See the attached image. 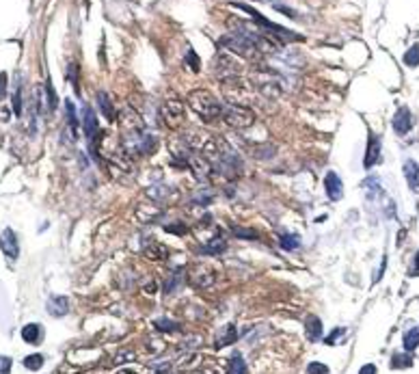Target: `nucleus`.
<instances>
[{"mask_svg":"<svg viewBox=\"0 0 419 374\" xmlns=\"http://www.w3.org/2000/svg\"><path fill=\"white\" fill-rule=\"evenodd\" d=\"M218 45L222 50H229V52H233V54L246 58V61H259V58H264L261 52L257 50V45H255V41L248 37L246 30L227 32V35H222L218 39Z\"/></svg>","mask_w":419,"mask_h":374,"instance_id":"1","label":"nucleus"},{"mask_svg":"<svg viewBox=\"0 0 419 374\" xmlns=\"http://www.w3.org/2000/svg\"><path fill=\"white\" fill-rule=\"evenodd\" d=\"M188 106L206 121H216V119H220V115H222V104L218 102V97L214 93H210L208 89L191 91V95H188Z\"/></svg>","mask_w":419,"mask_h":374,"instance_id":"2","label":"nucleus"},{"mask_svg":"<svg viewBox=\"0 0 419 374\" xmlns=\"http://www.w3.org/2000/svg\"><path fill=\"white\" fill-rule=\"evenodd\" d=\"M251 82L268 97H277L283 93V78L274 69L268 67V65H257L251 71Z\"/></svg>","mask_w":419,"mask_h":374,"instance_id":"3","label":"nucleus"},{"mask_svg":"<svg viewBox=\"0 0 419 374\" xmlns=\"http://www.w3.org/2000/svg\"><path fill=\"white\" fill-rule=\"evenodd\" d=\"M220 119L231 126L235 130H246L255 123V113L248 106H242V104H222V115Z\"/></svg>","mask_w":419,"mask_h":374,"instance_id":"4","label":"nucleus"},{"mask_svg":"<svg viewBox=\"0 0 419 374\" xmlns=\"http://www.w3.org/2000/svg\"><path fill=\"white\" fill-rule=\"evenodd\" d=\"M214 76L218 78L220 82H225V80H231V78H240L242 76V67H240V63L235 61V58H231V54L229 52H218L214 58Z\"/></svg>","mask_w":419,"mask_h":374,"instance_id":"5","label":"nucleus"},{"mask_svg":"<svg viewBox=\"0 0 419 374\" xmlns=\"http://www.w3.org/2000/svg\"><path fill=\"white\" fill-rule=\"evenodd\" d=\"M222 93H225L229 104H244L251 100V84H248L244 78H231V80L222 82Z\"/></svg>","mask_w":419,"mask_h":374,"instance_id":"6","label":"nucleus"},{"mask_svg":"<svg viewBox=\"0 0 419 374\" xmlns=\"http://www.w3.org/2000/svg\"><path fill=\"white\" fill-rule=\"evenodd\" d=\"M160 115L169 128H180L184 121V104L180 102V97H167L160 106Z\"/></svg>","mask_w":419,"mask_h":374,"instance_id":"7","label":"nucleus"},{"mask_svg":"<svg viewBox=\"0 0 419 374\" xmlns=\"http://www.w3.org/2000/svg\"><path fill=\"white\" fill-rule=\"evenodd\" d=\"M82 126H84V134H87L91 154L97 158V145H100V126H97V119H95L93 108L84 106V110H82Z\"/></svg>","mask_w":419,"mask_h":374,"instance_id":"8","label":"nucleus"},{"mask_svg":"<svg viewBox=\"0 0 419 374\" xmlns=\"http://www.w3.org/2000/svg\"><path fill=\"white\" fill-rule=\"evenodd\" d=\"M0 249H2V253L6 255V260H17L19 255V240L15 232H13L11 227H4L2 234H0Z\"/></svg>","mask_w":419,"mask_h":374,"instance_id":"9","label":"nucleus"},{"mask_svg":"<svg viewBox=\"0 0 419 374\" xmlns=\"http://www.w3.org/2000/svg\"><path fill=\"white\" fill-rule=\"evenodd\" d=\"M324 188H326V197L331 201H339L344 197V184L339 180V175L335 171H329L324 178Z\"/></svg>","mask_w":419,"mask_h":374,"instance_id":"10","label":"nucleus"},{"mask_svg":"<svg viewBox=\"0 0 419 374\" xmlns=\"http://www.w3.org/2000/svg\"><path fill=\"white\" fill-rule=\"evenodd\" d=\"M411 128H413V115H411V110L407 106L398 108L396 115H394V130H396V134L404 136Z\"/></svg>","mask_w":419,"mask_h":374,"instance_id":"11","label":"nucleus"},{"mask_svg":"<svg viewBox=\"0 0 419 374\" xmlns=\"http://www.w3.org/2000/svg\"><path fill=\"white\" fill-rule=\"evenodd\" d=\"M378 160H381V139H378L376 134H370V143H368L365 158H363V167L365 169H372Z\"/></svg>","mask_w":419,"mask_h":374,"instance_id":"12","label":"nucleus"},{"mask_svg":"<svg viewBox=\"0 0 419 374\" xmlns=\"http://www.w3.org/2000/svg\"><path fill=\"white\" fill-rule=\"evenodd\" d=\"M188 279H191V284H193L195 288H208V286L214 284V275H212V271H208V268H204V266L193 268L191 275H188Z\"/></svg>","mask_w":419,"mask_h":374,"instance_id":"13","label":"nucleus"},{"mask_svg":"<svg viewBox=\"0 0 419 374\" xmlns=\"http://www.w3.org/2000/svg\"><path fill=\"white\" fill-rule=\"evenodd\" d=\"M48 314L50 316H65V314L69 312V299L67 297H52L50 301H48Z\"/></svg>","mask_w":419,"mask_h":374,"instance_id":"14","label":"nucleus"},{"mask_svg":"<svg viewBox=\"0 0 419 374\" xmlns=\"http://www.w3.org/2000/svg\"><path fill=\"white\" fill-rule=\"evenodd\" d=\"M97 104H100V110H102V115L106 117V121H115L117 119L115 106H113V102H110L106 91H97Z\"/></svg>","mask_w":419,"mask_h":374,"instance_id":"15","label":"nucleus"},{"mask_svg":"<svg viewBox=\"0 0 419 374\" xmlns=\"http://www.w3.org/2000/svg\"><path fill=\"white\" fill-rule=\"evenodd\" d=\"M235 340H238V331H235L233 325H227L222 327V331L216 336V349H222V346H229V344H235Z\"/></svg>","mask_w":419,"mask_h":374,"instance_id":"16","label":"nucleus"},{"mask_svg":"<svg viewBox=\"0 0 419 374\" xmlns=\"http://www.w3.org/2000/svg\"><path fill=\"white\" fill-rule=\"evenodd\" d=\"M402 169H404V178H407L409 186L413 190H417L419 188V165H417V160H407Z\"/></svg>","mask_w":419,"mask_h":374,"instance_id":"17","label":"nucleus"},{"mask_svg":"<svg viewBox=\"0 0 419 374\" xmlns=\"http://www.w3.org/2000/svg\"><path fill=\"white\" fill-rule=\"evenodd\" d=\"M143 253H145L147 260H154V262H165L169 258V249L162 242H152Z\"/></svg>","mask_w":419,"mask_h":374,"instance_id":"18","label":"nucleus"},{"mask_svg":"<svg viewBox=\"0 0 419 374\" xmlns=\"http://www.w3.org/2000/svg\"><path fill=\"white\" fill-rule=\"evenodd\" d=\"M307 338L311 340V342H318L320 338H322V320H320L318 316H309L307 318Z\"/></svg>","mask_w":419,"mask_h":374,"instance_id":"19","label":"nucleus"},{"mask_svg":"<svg viewBox=\"0 0 419 374\" xmlns=\"http://www.w3.org/2000/svg\"><path fill=\"white\" fill-rule=\"evenodd\" d=\"M22 340L26 344H37L39 340H41V325L30 323V325L22 327Z\"/></svg>","mask_w":419,"mask_h":374,"instance_id":"20","label":"nucleus"},{"mask_svg":"<svg viewBox=\"0 0 419 374\" xmlns=\"http://www.w3.org/2000/svg\"><path fill=\"white\" fill-rule=\"evenodd\" d=\"M225 247H227V242L222 240L220 236H216V238L210 240L206 247H201V253L204 255H218V253L225 251Z\"/></svg>","mask_w":419,"mask_h":374,"instance_id":"21","label":"nucleus"},{"mask_svg":"<svg viewBox=\"0 0 419 374\" xmlns=\"http://www.w3.org/2000/svg\"><path fill=\"white\" fill-rule=\"evenodd\" d=\"M402 344H404V351H407V353H413L417 349V346H419V329H417V327H413V329H409L407 333H404Z\"/></svg>","mask_w":419,"mask_h":374,"instance_id":"22","label":"nucleus"},{"mask_svg":"<svg viewBox=\"0 0 419 374\" xmlns=\"http://www.w3.org/2000/svg\"><path fill=\"white\" fill-rule=\"evenodd\" d=\"M279 245L285 249V251H294V249L300 247V236L298 234H283L279 238Z\"/></svg>","mask_w":419,"mask_h":374,"instance_id":"23","label":"nucleus"},{"mask_svg":"<svg viewBox=\"0 0 419 374\" xmlns=\"http://www.w3.org/2000/svg\"><path fill=\"white\" fill-rule=\"evenodd\" d=\"M227 374H246V364L242 362L240 355H233L227 364Z\"/></svg>","mask_w":419,"mask_h":374,"instance_id":"24","label":"nucleus"},{"mask_svg":"<svg viewBox=\"0 0 419 374\" xmlns=\"http://www.w3.org/2000/svg\"><path fill=\"white\" fill-rule=\"evenodd\" d=\"M363 188H365V193H368V199H374V197H381L383 195V188H381V184H378L376 178L365 180L363 182Z\"/></svg>","mask_w":419,"mask_h":374,"instance_id":"25","label":"nucleus"},{"mask_svg":"<svg viewBox=\"0 0 419 374\" xmlns=\"http://www.w3.org/2000/svg\"><path fill=\"white\" fill-rule=\"evenodd\" d=\"M154 327H156L158 331H165V333L180 329V325L175 323V320H171V318H156V320H154Z\"/></svg>","mask_w":419,"mask_h":374,"instance_id":"26","label":"nucleus"},{"mask_svg":"<svg viewBox=\"0 0 419 374\" xmlns=\"http://www.w3.org/2000/svg\"><path fill=\"white\" fill-rule=\"evenodd\" d=\"M65 108H67V117H69V126H71V141L76 139V130H78V117H76V108L71 100L65 102Z\"/></svg>","mask_w":419,"mask_h":374,"instance_id":"27","label":"nucleus"},{"mask_svg":"<svg viewBox=\"0 0 419 374\" xmlns=\"http://www.w3.org/2000/svg\"><path fill=\"white\" fill-rule=\"evenodd\" d=\"M404 63H407L409 67H417V65H419V43L411 45V50H407V54H404Z\"/></svg>","mask_w":419,"mask_h":374,"instance_id":"28","label":"nucleus"},{"mask_svg":"<svg viewBox=\"0 0 419 374\" xmlns=\"http://www.w3.org/2000/svg\"><path fill=\"white\" fill-rule=\"evenodd\" d=\"M180 284H182V273H171L169 279H167V284H165V292L173 294V290H178Z\"/></svg>","mask_w":419,"mask_h":374,"instance_id":"29","label":"nucleus"},{"mask_svg":"<svg viewBox=\"0 0 419 374\" xmlns=\"http://www.w3.org/2000/svg\"><path fill=\"white\" fill-rule=\"evenodd\" d=\"M231 232L238 236V238H251V240H257L259 238V234L255 232V229H246V227H238V225H233Z\"/></svg>","mask_w":419,"mask_h":374,"instance_id":"30","label":"nucleus"},{"mask_svg":"<svg viewBox=\"0 0 419 374\" xmlns=\"http://www.w3.org/2000/svg\"><path fill=\"white\" fill-rule=\"evenodd\" d=\"M413 366V357L411 355H394L391 368H411Z\"/></svg>","mask_w":419,"mask_h":374,"instance_id":"31","label":"nucleus"},{"mask_svg":"<svg viewBox=\"0 0 419 374\" xmlns=\"http://www.w3.org/2000/svg\"><path fill=\"white\" fill-rule=\"evenodd\" d=\"M41 366H43L41 355H28L24 359V368H28V370H41Z\"/></svg>","mask_w":419,"mask_h":374,"instance_id":"32","label":"nucleus"},{"mask_svg":"<svg viewBox=\"0 0 419 374\" xmlns=\"http://www.w3.org/2000/svg\"><path fill=\"white\" fill-rule=\"evenodd\" d=\"M212 190H204V193H199V195H195L193 199H191V203H197V206H208L210 201H212Z\"/></svg>","mask_w":419,"mask_h":374,"instance_id":"33","label":"nucleus"},{"mask_svg":"<svg viewBox=\"0 0 419 374\" xmlns=\"http://www.w3.org/2000/svg\"><path fill=\"white\" fill-rule=\"evenodd\" d=\"M346 333H348V331H346V329H344V327H337V329H335V331H333V333H331V336H329V338H326V340H324V342H326V344H329V346H335V344L339 342V338H344V336H346Z\"/></svg>","mask_w":419,"mask_h":374,"instance_id":"34","label":"nucleus"},{"mask_svg":"<svg viewBox=\"0 0 419 374\" xmlns=\"http://www.w3.org/2000/svg\"><path fill=\"white\" fill-rule=\"evenodd\" d=\"M307 372L309 374H329V368H326L324 364H320V362H313L307 366Z\"/></svg>","mask_w":419,"mask_h":374,"instance_id":"35","label":"nucleus"},{"mask_svg":"<svg viewBox=\"0 0 419 374\" xmlns=\"http://www.w3.org/2000/svg\"><path fill=\"white\" fill-rule=\"evenodd\" d=\"M186 63L191 65V69H193V71H199V65H201V63H199V56L195 54L193 50H188V54H186Z\"/></svg>","mask_w":419,"mask_h":374,"instance_id":"36","label":"nucleus"},{"mask_svg":"<svg viewBox=\"0 0 419 374\" xmlns=\"http://www.w3.org/2000/svg\"><path fill=\"white\" fill-rule=\"evenodd\" d=\"M13 110H15V115H22V91H15L13 93Z\"/></svg>","mask_w":419,"mask_h":374,"instance_id":"37","label":"nucleus"},{"mask_svg":"<svg viewBox=\"0 0 419 374\" xmlns=\"http://www.w3.org/2000/svg\"><path fill=\"white\" fill-rule=\"evenodd\" d=\"M165 229H167L169 234H180V236H184V234L188 232V227L182 225V223H175V225H167Z\"/></svg>","mask_w":419,"mask_h":374,"instance_id":"38","label":"nucleus"},{"mask_svg":"<svg viewBox=\"0 0 419 374\" xmlns=\"http://www.w3.org/2000/svg\"><path fill=\"white\" fill-rule=\"evenodd\" d=\"M9 372H11V359L0 357V374H9Z\"/></svg>","mask_w":419,"mask_h":374,"instance_id":"39","label":"nucleus"},{"mask_svg":"<svg viewBox=\"0 0 419 374\" xmlns=\"http://www.w3.org/2000/svg\"><path fill=\"white\" fill-rule=\"evenodd\" d=\"M134 357H136V355H134L132 351H128V353H119V355L115 357V362H113V364H126V359H134Z\"/></svg>","mask_w":419,"mask_h":374,"instance_id":"40","label":"nucleus"},{"mask_svg":"<svg viewBox=\"0 0 419 374\" xmlns=\"http://www.w3.org/2000/svg\"><path fill=\"white\" fill-rule=\"evenodd\" d=\"M45 91H48V100H50V108H54L56 106V93L52 91L50 87V82H45Z\"/></svg>","mask_w":419,"mask_h":374,"instance_id":"41","label":"nucleus"},{"mask_svg":"<svg viewBox=\"0 0 419 374\" xmlns=\"http://www.w3.org/2000/svg\"><path fill=\"white\" fill-rule=\"evenodd\" d=\"M162 349H165L162 340H149V351H162Z\"/></svg>","mask_w":419,"mask_h":374,"instance_id":"42","label":"nucleus"},{"mask_svg":"<svg viewBox=\"0 0 419 374\" xmlns=\"http://www.w3.org/2000/svg\"><path fill=\"white\" fill-rule=\"evenodd\" d=\"M378 370H376V366L374 364H365L361 370H359V374H376Z\"/></svg>","mask_w":419,"mask_h":374,"instance_id":"43","label":"nucleus"},{"mask_svg":"<svg viewBox=\"0 0 419 374\" xmlns=\"http://www.w3.org/2000/svg\"><path fill=\"white\" fill-rule=\"evenodd\" d=\"M411 277H419V251L415 253V262H413V268H411Z\"/></svg>","mask_w":419,"mask_h":374,"instance_id":"44","label":"nucleus"},{"mask_svg":"<svg viewBox=\"0 0 419 374\" xmlns=\"http://www.w3.org/2000/svg\"><path fill=\"white\" fill-rule=\"evenodd\" d=\"M6 93V74H0V97Z\"/></svg>","mask_w":419,"mask_h":374,"instance_id":"45","label":"nucleus"},{"mask_svg":"<svg viewBox=\"0 0 419 374\" xmlns=\"http://www.w3.org/2000/svg\"><path fill=\"white\" fill-rule=\"evenodd\" d=\"M274 9H277V11H283V13H287V17H296V13H294L292 9H287V6H281V4H274Z\"/></svg>","mask_w":419,"mask_h":374,"instance_id":"46","label":"nucleus"},{"mask_svg":"<svg viewBox=\"0 0 419 374\" xmlns=\"http://www.w3.org/2000/svg\"><path fill=\"white\" fill-rule=\"evenodd\" d=\"M121 374H136V372H132V370H123Z\"/></svg>","mask_w":419,"mask_h":374,"instance_id":"47","label":"nucleus"},{"mask_svg":"<svg viewBox=\"0 0 419 374\" xmlns=\"http://www.w3.org/2000/svg\"><path fill=\"white\" fill-rule=\"evenodd\" d=\"M197 374H214V372H197Z\"/></svg>","mask_w":419,"mask_h":374,"instance_id":"48","label":"nucleus"}]
</instances>
